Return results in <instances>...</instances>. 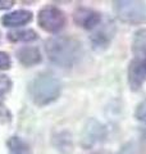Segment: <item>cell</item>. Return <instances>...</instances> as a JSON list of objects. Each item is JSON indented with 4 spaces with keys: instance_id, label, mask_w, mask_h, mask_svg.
<instances>
[{
    "instance_id": "18",
    "label": "cell",
    "mask_w": 146,
    "mask_h": 154,
    "mask_svg": "<svg viewBox=\"0 0 146 154\" xmlns=\"http://www.w3.org/2000/svg\"><path fill=\"white\" fill-rule=\"evenodd\" d=\"M12 5H14V2H12V0H5V2H0V9H9Z\"/></svg>"
},
{
    "instance_id": "2",
    "label": "cell",
    "mask_w": 146,
    "mask_h": 154,
    "mask_svg": "<svg viewBox=\"0 0 146 154\" xmlns=\"http://www.w3.org/2000/svg\"><path fill=\"white\" fill-rule=\"evenodd\" d=\"M59 80L49 73L38 75L30 85V95L37 105H46L56 100L60 95Z\"/></svg>"
},
{
    "instance_id": "16",
    "label": "cell",
    "mask_w": 146,
    "mask_h": 154,
    "mask_svg": "<svg viewBox=\"0 0 146 154\" xmlns=\"http://www.w3.org/2000/svg\"><path fill=\"white\" fill-rule=\"evenodd\" d=\"M135 116L138 121L146 123V99L142 100L136 108V112H135Z\"/></svg>"
},
{
    "instance_id": "12",
    "label": "cell",
    "mask_w": 146,
    "mask_h": 154,
    "mask_svg": "<svg viewBox=\"0 0 146 154\" xmlns=\"http://www.w3.org/2000/svg\"><path fill=\"white\" fill-rule=\"evenodd\" d=\"M54 145L63 154H71L73 150L72 137L68 132H60L54 137Z\"/></svg>"
},
{
    "instance_id": "13",
    "label": "cell",
    "mask_w": 146,
    "mask_h": 154,
    "mask_svg": "<svg viewBox=\"0 0 146 154\" xmlns=\"http://www.w3.org/2000/svg\"><path fill=\"white\" fill-rule=\"evenodd\" d=\"M9 154H32L31 148L19 137H11L8 141Z\"/></svg>"
},
{
    "instance_id": "11",
    "label": "cell",
    "mask_w": 146,
    "mask_h": 154,
    "mask_svg": "<svg viewBox=\"0 0 146 154\" xmlns=\"http://www.w3.org/2000/svg\"><path fill=\"white\" fill-rule=\"evenodd\" d=\"M132 51L138 59L146 60V28L135 32L133 41H132Z\"/></svg>"
},
{
    "instance_id": "14",
    "label": "cell",
    "mask_w": 146,
    "mask_h": 154,
    "mask_svg": "<svg viewBox=\"0 0 146 154\" xmlns=\"http://www.w3.org/2000/svg\"><path fill=\"white\" fill-rule=\"evenodd\" d=\"M8 38L11 41H33L37 38V33L33 30H17L8 33Z\"/></svg>"
},
{
    "instance_id": "9",
    "label": "cell",
    "mask_w": 146,
    "mask_h": 154,
    "mask_svg": "<svg viewBox=\"0 0 146 154\" xmlns=\"http://www.w3.org/2000/svg\"><path fill=\"white\" fill-rule=\"evenodd\" d=\"M32 19V13L28 11H16L8 13L2 18V23L7 27H18L27 25Z\"/></svg>"
},
{
    "instance_id": "8",
    "label": "cell",
    "mask_w": 146,
    "mask_h": 154,
    "mask_svg": "<svg viewBox=\"0 0 146 154\" xmlns=\"http://www.w3.org/2000/svg\"><path fill=\"white\" fill-rule=\"evenodd\" d=\"M73 18H75V22L77 25L85 30H94L101 23V16L99 12L84 7L76 9Z\"/></svg>"
},
{
    "instance_id": "6",
    "label": "cell",
    "mask_w": 146,
    "mask_h": 154,
    "mask_svg": "<svg viewBox=\"0 0 146 154\" xmlns=\"http://www.w3.org/2000/svg\"><path fill=\"white\" fill-rule=\"evenodd\" d=\"M127 77L129 89L132 91L140 90L146 82V60L135 58L128 66Z\"/></svg>"
},
{
    "instance_id": "7",
    "label": "cell",
    "mask_w": 146,
    "mask_h": 154,
    "mask_svg": "<svg viewBox=\"0 0 146 154\" xmlns=\"http://www.w3.org/2000/svg\"><path fill=\"white\" fill-rule=\"evenodd\" d=\"M106 136L105 127L95 119H90L86 123L85 130L82 132V145L85 148H91L96 144L101 143Z\"/></svg>"
},
{
    "instance_id": "3",
    "label": "cell",
    "mask_w": 146,
    "mask_h": 154,
    "mask_svg": "<svg viewBox=\"0 0 146 154\" xmlns=\"http://www.w3.org/2000/svg\"><path fill=\"white\" fill-rule=\"evenodd\" d=\"M114 12L124 23L140 25L146 22V3L142 2H115Z\"/></svg>"
},
{
    "instance_id": "15",
    "label": "cell",
    "mask_w": 146,
    "mask_h": 154,
    "mask_svg": "<svg viewBox=\"0 0 146 154\" xmlns=\"http://www.w3.org/2000/svg\"><path fill=\"white\" fill-rule=\"evenodd\" d=\"M11 80H9L8 76H4V75H0V102L3 100L4 95H5L9 89H11Z\"/></svg>"
},
{
    "instance_id": "4",
    "label": "cell",
    "mask_w": 146,
    "mask_h": 154,
    "mask_svg": "<svg viewBox=\"0 0 146 154\" xmlns=\"http://www.w3.org/2000/svg\"><path fill=\"white\" fill-rule=\"evenodd\" d=\"M65 16L59 8L47 5L38 13V25L47 32H59L65 25Z\"/></svg>"
},
{
    "instance_id": "1",
    "label": "cell",
    "mask_w": 146,
    "mask_h": 154,
    "mask_svg": "<svg viewBox=\"0 0 146 154\" xmlns=\"http://www.w3.org/2000/svg\"><path fill=\"white\" fill-rule=\"evenodd\" d=\"M47 58L60 67H72L82 55L81 42L71 36H55L46 41Z\"/></svg>"
},
{
    "instance_id": "17",
    "label": "cell",
    "mask_w": 146,
    "mask_h": 154,
    "mask_svg": "<svg viewBox=\"0 0 146 154\" xmlns=\"http://www.w3.org/2000/svg\"><path fill=\"white\" fill-rule=\"evenodd\" d=\"M11 67V58L7 53L0 51V69H8Z\"/></svg>"
},
{
    "instance_id": "5",
    "label": "cell",
    "mask_w": 146,
    "mask_h": 154,
    "mask_svg": "<svg viewBox=\"0 0 146 154\" xmlns=\"http://www.w3.org/2000/svg\"><path fill=\"white\" fill-rule=\"evenodd\" d=\"M99 28L92 33L91 36V44L92 48L97 51L105 50L111 42L115 33V26L111 21H106L103 26H97Z\"/></svg>"
},
{
    "instance_id": "10",
    "label": "cell",
    "mask_w": 146,
    "mask_h": 154,
    "mask_svg": "<svg viewBox=\"0 0 146 154\" xmlns=\"http://www.w3.org/2000/svg\"><path fill=\"white\" fill-rule=\"evenodd\" d=\"M17 58L21 62V64L26 66V67H31L35 66L41 62V54L38 51L37 48L33 46H26L22 48L17 51Z\"/></svg>"
}]
</instances>
